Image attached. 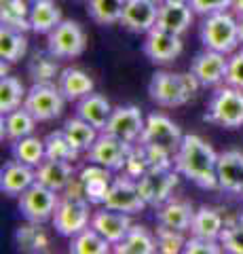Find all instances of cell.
Listing matches in <instances>:
<instances>
[{
    "instance_id": "cell-1",
    "label": "cell",
    "mask_w": 243,
    "mask_h": 254,
    "mask_svg": "<svg viewBox=\"0 0 243 254\" xmlns=\"http://www.w3.org/2000/svg\"><path fill=\"white\" fill-rule=\"evenodd\" d=\"M174 168L180 176L194 182L201 189H220L218 185V153L197 133L184 136L178 153L174 155Z\"/></svg>"
},
{
    "instance_id": "cell-2",
    "label": "cell",
    "mask_w": 243,
    "mask_h": 254,
    "mask_svg": "<svg viewBox=\"0 0 243 254\" xmlns=\"http://www.w3.org/2000/svg\"><path fill=\"white\" fill-rule=\"evenodd\" d=\"M201 83L193 72L188 74H178V72H154L150 83H148V95L150 100L156 102L159 106L174 108V106H184L186 102L194 98V93L199 91Z\"/></svg>"
},
{
    "instance_id": "cell-3",
    "label": "cell",
    "mask_w": 243,
    "mask_h": 254,
    "mask_svg": "<svg viewBox=\"0 0 243 254\" xmlns=\"http://www.w3.org/2000/svg\"><path fill=\"white\" fill-rule=\"evenodd\" d=\"M199 34H201V43H203L205 49L220 51V53H226V55L235 53L237 47L241 45L237 17L231 15L229 11L205 15Z\"/></svg>"
},
{
    "instance_id": "cell-4",
    "label": "cell",
    "mask_w": 243,
    "mask_h": 254,
    "mask_svg": "<svg viewBox=\"0 0 243 254\" xmlns=\"http://www.w3.org/2000/svg\"><path fill=\"white\" fill-rule=\"evenodd\" d=\"M205 121L224 129H237L243 125V91L237 87H218L207 104Z\"/></svg>"
},
{
    "instance_id": "cell-5",
    "label": "cell",
    "mask_w": 243,
    "mask_h": 254,
    "mask_svg": "<svg viewBox=\"0 0 243 254\" xmlns=\"http://www.w3.org/2000/svg\"><path fill=\"white\" fill-rule=\"evenodd\" d=\"M182 140H184V133L178 127V123H174L163 113H150L146 117L144 131L136 144H144L150 148L165 150L169 155H176Z\"/></svg>"
},
{
    "instance_id": "cell-6",
    "label": "cell",
    "mask_w": 243,
    "mask_h": 254,
    "mask_svg": "<svg viewBox=\"0 0 243 254\" xmlns=\"http://www.w3.org/2000/svg\"><path fill=\"white\" fill-rule=\"evenodd\" d=\"M66 102L68 100L55 83H34L26 93L23 108L30 110L38 123H47L61 117Z\"/></svg>"
},
{
    "instance_id": "cell-7",
    "label": "cell",
    "mask_w": 243,
    "mask_h": 254,
    "mask_svg": "<svg viewBox=\"0 0 243 254\" xmlns=\"http://www.w3.org/2000/svg\"><path fill=\"white\" fill-rule=\"evenodd\" d=\"M87 47V36L81 23L74 19H61L47 34V51L57 60H72L83 55Z\"/></svg>"
},
{
    "instance_id": "cell-8",
    "label": "cell",
    "mask_w": 243,
    "mask_h": 254,
    "mask_svg": "<svg viewBox=\"0 0 243 254\" xmlns=\"http://www.w3.org/2000/svg\"><path fill=\"white\" fill-rule=\"evenodd\" d=\"M91 203L87 199H68L61 197L55 214H53V229L61 235V237H74L81 231H85L91 225Z\"/></svg>"
},
{
    "instance_id": "cell-9",
    "label": "cell",
    "mask_w": 243,
    "mask_h": 254,
    "mask_svg": "<svg viewBox=\"0 0 243 254\" xmlns=\"http://www.w3.org/2000/svg\"><path fill=\"white\" fill-rule=\"evenodd\" d=\"M59 199L61 197L57 190H51L45 185H41V182H34L32 187L19 195V212L26 220L45 225L47 220L53 218Z\"/></svg>"
},
{
    "instance_id": "cell-10",
    "label": "cell",
    "mask_w": 243,
    "mask_h": 254,
    "mask_svg": "<svg viewBox=\"0 0 243 254\" xmlns=\"http://www.w3.org/2000/svg\"><path fill=\"white\" fill-rule=\"evenodd\" d=\"M180 174L171 168H150L138 178L140 195L144 197L146 205L159 208L171 199V190L178 185Z\"/></svg>"
},
{
    "instance_id": "cell-11",
    "label": "cell",
    "mask_w": 243,
    "mask_h": 254,
    "mask_svg": "<svg viewBox=\"0 0 243 254\" xmlns=\"http://www.w3.org/2000/svg\"><path fill=\"white\" fill-rule=\"evenodd\" d=\"M131 150H133L131 142H125L121 138L110 136V133L99 131L97 140L87 150V159L91 163H99L112 172H121L125 170V165L129 161Z\"/></svg>"
},
{
    "instance_id": "cell-12",
    "label": "cell",
    "mask_w": 243,
    "mask_h": 254,
    "mask_svg": "<svg viewBox=\"0 0 243 254\" xmlns=\"http://www.w3.org/2000/svg\"><path fill=\"white\" fill-rule=\"evenodd\" d=\"M144 125H146V119L138 106H119L112 110L110 119H108V123L101 131L136 144L144 131Z\"/></svg>"
},
{
    "instance_id": "cell-13",
    "label": "cell",
    "mask_w": 243,
    "mask_h": 254,
    "mask_svg": "<svg viewBox=\"0 0 243 254\" xmlns=\"http://www.w3.org/2000/svg\"><path fill=\"white\" fill-rule=\"evenodd\" d=\"M104 205L110 210L125 212V214H140V212H144L146 201L140 195L138 180H133L129 176H121L112 180L110 189H108V195L104 199Z\"/></svg>"
},
{
    "instance_id": "cell-14",
    "label": "cell",
    "mask_w": 243,
    "mask_h": 254,
    "mask_svg": "<svg viewBox=\"0 0 243 254\" xmlns=\"http://www.w3.org/2000/svg\"><path fill=\"white\" fill-rule=\"evenodd\" d=\"M184 45H182V38L178 34H171V32H165L161 28H152L150 32H146V41L142 45V51L148 60L152 64H171L180 53H182Z\"/></svg>"
},
{
    "instance_id": "cell-15",
    "label": "cell",
    "mask_w": 243,
    "mask_h": 254,
    "mask_svg": "<svg viewBox=\"0 0 243 254\" xmlns=\"http://www.w3.org/2000/svg\"><path fill=\"white\" fill-rule=\"evenodd\" d=\"M191 72L197 76L201 87H216L226 81L229 58H226V53L205 49L203 53L194 55V60L191 62Z\"/></svg>"
},
{
    "instance_id": "cell-16",
    "label": "cell",
    "mask_w": 243,
    "mask_h": 254,
    "mask_svg": "<svg viewBox=\"0 0 243 254\" xmlns=\"http://www.w3.org/2000/svg\"><path fill=\"white\" fill-rule=\"evenodd\" d=\"M156 17H159V0H127L121 26L133 34H146L156 26Z\"/></svg>"
},
{
    "instance_id": "cell-17",
    "label": "cell",
    "mask_w": 243,
    "mask_h": 254,
    "mask_svg": "<svg viewBox=\"0 0 243 254\" xmlns=\"http://www.w3.org/2000/svg\"><path fill=\"white\" fill-rule=\"evenodd\" d=\"M193 17H194V11L188 4V0H163V2H159L156 28L182 36L193 26Z\"/></svg>"
},
{
    "instance_id": "cell-18",
    "label": "cell",
    "mask_w": 243,
    "mask_h": 254,
    "mask_svg": "<svg viewBox=\"0 0 243 254\" xmlns=\"http://www.w3.org/2000/svg\"><path fill=\"white\" fill-rule=\"evenodd\" d=\"M131 214H125V212H119V210H110V208H101L97 212H93L91 216V227L96 229L97 233H101L106 237L108 242L112 244H119L127 231L131 229Z\"/></svg>"
},
{
    "instance_id": "cell-19",
    "label": "cell",
    "mask_w": 243,
    "mask_h": 254,
    "mask_svg": "<svg viewBox=\"0 0 243 254\" xmlns=\"http://www.w3.org/2000/svg\"><path fill=\"white\" fill-rule=\"evenodd\" d=\"M218 185L220 190L241 195L243 190V153L241 150H224L218 155Z\"/></svg>"
},
{
    "instance_id": "cell-20",
    "label": "cell",
    "mask_w": 243,
    "mask_h": 254,
    "mask_svg": "<svg viewBox=\"0 0 243 254\" xmlns=\"http://www.w3.org/2000/svg\"><path fill=\"white\" fill-rule=\"evenodd\" d=\"M78 178L85 185V195L91 205H104V199L108 195V189L112 185V170L104 168L99 163H91L78 172Z\"/></svg>"
},
{
    "instance_id": "cell-21",
    "label": "cell",
    "mask_w": 243,
    "mask_h": 254,
    "mask_svg": "<svg viewBox=\"0 0 243 254\" xmlns=\"http://www.w3.org/2000/svg\"><path fill=\"white\" fill-rule=\"evenodd\" d=\"M34 182H36V168H32V165H26L17 161V159L2 165V172H0V190L4 195L19 197Z\"/></svg>"
},
{
    "instance_id": "cell-22",
    "label": "cell",
    "mask_w": 243,
    "mask_h": 254,
    "mask_svg": "<svg viewBox=\"0 0 243 254\" xmlns=\"http://www.w3.org/2000/svg\"><path fill=\"white\" fill-rule=\"evenodd\" d=\"M194 210L191 201L184 199H169L163 205H159L154 212V220L159 227H167V229H176V231H191L193 218H194Z\"/></svg>"
},
{
    "instance_id": "cell-23",
    "label": "cell",
    "mask_w": 243,
    "mask_h": 254,
    "mask_svg": "<svg viewBox=\"0 0 243 254\" xmlns=\"http://www.w3.org/2000/svg\"><path fill=\"white\" fill-rule=\"evenodd\" d=\"M74 178V165L70 161H59V159H45L36 168V182H41L47 189L61 193L68 182Z\"/></svg>"
},
{
    "instance_id": "cell-24",
    "label": "cell",
    "mask_w": 243,
    "mask_h": 254,
    "mask_svg": "<svg viewBox=\"0 0 243 254\" xmlns=\"http://www.w3.org/2000/svg\"><path fill=\"white\" fill-rule=\"evenodd\" d=\"M57 87L64 93V98L68 102H78L83 100L85 95L93 93V78L81 68H64L57 76Z\"/></svg>"
},
{
    "instance_id": "cell-25",
    "label": "cell",
    "mask_w": 243,
    "mask_h": 254,
    "mask_svg": "<svg viewBox=\"0 0 243 254\" xmlns=\"http://www.w3.org/2000/svg\"><path fill=\"white\" fill-rule=\"evenodd\" d=\"M112 110L114 108L110 106V102L101 93H89V95H85L83 100H78V104H76V115L85 119L87 123H91L93 127H97L99 131L106 127Z\"/></svg>"
},
{
    "instance_id": "cell-26",
    "label": "cell",
    "mask_w": 243,
    "mask_h": 254,
    "mask_svg": "<svg viewBox=\"0 0 243 254\" xmlns=\"http://www.w3.org/2000/svg\"><path fill=\"white\" fill-rule=\"evenodd\" d=\"M116 254H154L156 237L144 225H131L127 235L112 248Z\"/></svg>"
},
{
    "instance_id": "cell-27",
    "label": "cell",
    "mask_w": 243,
    "mask_h": 254,
    "mask_svg": "<svg viewBox=\"0 0 243 254\" xmlns=\"http://www.w3.org/2000/svg\"><path fill=\"white\" fill-rule=\"evenodd\" d=\"M64 19L55 0H32L30 2V26L36 34H49V32Z\"/></svg>"
},
{
    "instance_id": "cell-28",
    "label": "cell",
    "mask_w": 243,
    "mask_h": 254,
    "mask_svg": "<svg viewBox=\"0 0 243 254\" xmlns=\"http://www.w3.org/2000/svg\"><path fill=\"white\" fill-rule=\"evenodd\" d=\"M36 119L30 115V110H26L23 106L11 110V113L2 115V140H21L26 136H32L34 127H36Z\"/></svg>"
},
{
    "instance_id": "cell-29",
    "label": "cell",
    "mask_w": 243,
    "mask_h": 254,
    "mask_svg": "<svg viewBox=\"0 0 243 254\" xmlns=\"http://www.w3.org/2000/svg\"><path fill=\"white\" fill-rule=\"evenodd\" d=\"M224 227H226V222L220 212L214 208H207V205H201V208L194 212L191 233L197 237H207V240H220Z\"/></svg>"
},
{
    "instance_id": "cell-30",
    "label": "cell",
    "mask_w": 243,
    "mask_h": 254,
    "mask_svg": "<svg viewBox=\"0 0 243 254\" xmlns=\"http://www.w3.org/2000/svg\"><path fill=\"white\" fill-rule=\"evenodd\" d=\"M61 129H64L66 138L72 142V146L78 150V153H87V150L93 146V142H96L97 136H99L97 127H93L91 123H87L78 115L72 117V119H68Z\"/></svg>"
},
{
    "instance_id": "cell-31",
    "label": "cell",
    "mask_w": 243,
    "mask_h": 254,
    "mask_svg": "<svg viewBox=\"0 0 243 254\" xmlns=\"http://www.w3.org/2000/svg\"><path fill=\"white\" fill-rule=\"evenodd\" d=\"M68 250L72 254H108L112 250V244L89 225L85 231L70 237Z\"/></svg>"
},
{
    "instance_id": "cell-32",
    "label": "cell",
    "mask_w": 243,
    "mask_h": 254,
    "mask_svg": "<svg viewBox=\"0 0 243 254\" xmlns=\"http://www.w3.org/2000/svg\"><path fill=\"white\" fill-rule=\"evenodd\" d=\"M26 53H28L26 32L2 26V30H0V55H2V62L15 64L26 58Z\"/></svg>"
},
{
    "instance_id": "cell-33",
    "label": "cell",
    "mask_w": 243,
    "mask_h": 254,
    "mask_svg": "<svg viewBox=\"0 0 243 254\" xmlns=\"http://www.w3.org/2000/svg\"><path fill=\"white\" fill-rule=\"evenodd\" d=\"M11 155H13V159H17L21 163L38 168L47 159L45 140L36 138V136H26L21 140H15V142H11Z\"/></svg>"
},
{
    "instance_id": "cell-34",
    "label": "cell",
    "mask_w": 243,
    "mask_h": 254,
    "mask_svg": "<svg viewBox=\"0 0 243 254\" xmlns=\"http://www.w3.org/2000/svg\"><path fill=\"white\" fill-rule=\"evenodd\" d=\"M127 0H87V13L97 26L121 23L123 9Z\"/></svg>"
},
{
    "instance_id": "cell-35",
    "label": "cell",
    "mask_w": 243,
    "mask_h": 254,
    "mask_svg": "<svg viewBox=\"0 0 243 254\" xmlns=\"http://www.w3.org/2000/svg\"><path fill=\"white\" fill-rule=\"evenodd\" d=\"M0 19L6 28H15L21 32L32 30V26H30V4L26 0H2Z\"/></svg>"
},
{
    "instance_id": "cell-36",
    "label": "cell",
    "mask_w": 243,
    "mask_h": 254,
    "mask_svg": "<svg viewBox=\"0 0 243 254\" xmlns=\"http://www.w3.org/2000/svg\"><path fill=\"white\" fill-rule=\"evenodd\" d=\"M57 58L47 51H36L32 55V60L28 62V74L32 78V83H53L55 78L59 76V70H57Z\"/></svg>"
},
{
    "instance_id": "cell-37",
    "label": "cell",
    "mask_w": 243,
    "mask_h": 254,
    "mask_svg": "<svg viewBox=\"0 0 243 254\" xmlns=\"http://www.w3.org/2000/svg\"><path fill=\"white\" fill-rule=\"evenodd\" d=\"M26 87L19 81L17 76H9L4 74L2 81H0V113L6 115L11 110L23 106V100H26Z\"/></svg>"
},
{
    "instance_id": "cell-38",
    "label": "cell",
    "mask_w": 243,
    "mask_h": 254,
    "mask_svg": "<svg viewBox=\"0 0 243 254\" xmlns=\"http://www.w3.org/2000/svg\"><path fill=\"white\" fill-rule=\"evenodd\" d=\"M15 244L23 252H45L47 246H49V237L45 235L38 222L28 220V225H23L15 231Z\"/></svg>"
},
{
    "instance_id": "cell-39",
    "label": "cell",
    "mask_w": 243,
    "mask_h": 254,
    "mask_svg": "<svg viewBox=\"0 0 243 254\" xmlns=\"http://www.w3.org/2000/svg\"><path fill=\"white\" fill-rule=\"evenodd\" d=\"M45 150H47V159H59V161H70V163L81 155L72 146V142L66 138L64 129L51 131L49 136L45 138Z\"/></svg>"
},
{
    "instance_id": "cell-40",
    "label": "cell",
    "mask_w": 243,
    "mask_h": 254,
    "mask_svg": "<svg viewBox=\"0 0 243 254\" xmlns=\"http://www.w3.org/2000/svg\"><path fill=\"white\" fill-rule=\"evenodd\" d=\"M156 252L163 254H178L184 252L186 240L182 231H176V229H167V227H159L156 229Z\"/></svg>"
},
{
    "instance_id": "cell-41",
    "label": "cell",
    "mask_w": 243,
    "mask_h": 254,
    "mask_svg": "<svg viewBox=\"0 0 243 254\" xmlns=\"http://www.w3.org/2000/svg\"><path fill=\"white\" fill-rule=\"evenodd\" d=\"M220 244L224 252L243 254V216L226 222L224 231L220 235Z\"/></svg>"
},
{
    "instance_id": "cell-42",
    "label": "cell",
    "mask_w": 243,
    "mask_h": 254,
    "mask_svg": "<svg viewBox=\"0 0 243 254\" xmlns=\"http://www.w3.org/2000/svg\"><path fill=\"white\" fill-rule=\"evenodd\" d=\"M184 252L186 254H220L224 250H222L220 240H207V237L193 235L191 240H186Z\"/></svg>"
},
{
    "instance_id": "cell-43",
    "label": "cell",
    "mask_w": 243,
    "mask_h": 254,
    "mask_svg": "<svg viewBox=\"0 0 243 254\" xmlns=\"http://www.w3.org/2000/svg\"><path fill=\"white\" fill-rule=\"evenodd\" d=\"M188 4L193 6V11L197 15H211L220 13L226 9H233V0H188Z\"/></svg>"
},
{
    "instance_id": "cell-44",
    "label": "cell",
    "mask_w": 243,
    "mask_h": 254,
    "mask_svg": "<svg viewBox=\"0 0 243 254\" xmlns=\"http://www.w3.org/2000/svg\"><path fill=\"white\" fill-rule=\"evenodd\" d=\"M226 85L237 87L243 91V49L235 51L233 58L229 60V72H226Z\"/></svg>"
},
{
    "instance_id": "cell-45",
    "label": "cell",
    "mask_w": 243,
    "mask_h": 254,
    "mask_svg": "<svg viewBox=\"0 0 243 254\" xmlns=\"http://www.w3.org/2000/svg\"><path fill=\"white\" fill-rule=\"evenodd\" d=\"M61 197H68V199H87V195H85V185H83V180L74 176L72 180L68 182V187L61 190Z\"/></svg>"
},
{
    "instance_id": "cell-46",
    "label": "cell",
    "mask_w": 243,
    "mask_h": 254,
    "mask_svg": "<svg viewBox=\"0 0 243 254\" xmlns=\"http://www.w3.org/2000/svg\"><path fill=\"white\" fill-rule=\"evenodd\" d=\"M233 11L237 15H243V0H233Z\"/></svg>"
},
{
    "instance_id": "cell-47",
    "label": "cell",
    "mask_w": 243,
    "mask_h": 254,
    "mask_svg": "<svg viewBox=\"0 0 243 254\" xmlns=\"http://www.w3.org/2000/svg\"><path fill=\"white\" fill-rule=\"evenodd\" d=\"M237 26H239V41L243 45V15H239V17H237Z\"/></svg>"
},
{
    "instance_id": "cell-48",
    "label": "cell",
    "mask_w": 243,
    "mask_h": 254,
    "mask_svg": "<svg viewBox=\"0 0 243 254\" xmlns=\"http://www.w3.org/2000/svg\"><path fill=\"white\" fill-rule=\"evenodd\" d=\"M241 197H243V190H241Z\"/></svg>"
},
{
    "instance_id": "cell-49",
    "label": "cell",
    "mask_w": 243,
    "mask_h": 254,
    "mask_svg": "<svg viewBox=\"0 0 243 254\" xmlns=\"http://www.w3.org/2000/svg\"><path fill=\"white\" fill-rule=\"evenodd\" d=\"M159 2H163V0H159Z\"/></svg>"
}]
</instances>
